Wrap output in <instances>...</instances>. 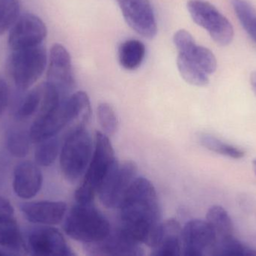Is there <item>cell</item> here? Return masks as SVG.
Masks as SVG:
<instances>
[{
  "label": "cell",
  "mask_w": 256,
  "mask_h": 256,
  "mask_svg": "<svg viewBox=\"0 0 256 256\" xmlns=\"http://www.w3.org/2000/svg\"><path fill=\"white\" fill-rule=\"evenodd\" d=\"M118 208L120 228L136 241L150 247L162 222L158 194L152 182L136 177Z\"/></svg>",
  "instance_id": "obj_1"
},
{
  "label": "cell",
  "mask_w": 256,
  "mask_h": 256,
  "mask_svg": "<svg viewBox=\"0 0 256 256\" xmlns=\"http://www.w3.org/2000/svg\"><path fill=\"white\" fill-rule=\"evenodd\" d=\"M177 66L182 78L188 84L196 87H204L209 84V75L184 56L178 55Z\"/></svg>",
  "instance_id": "obj_22"
},
{
  "label": "cell",
  "mask_w": 256,
  "mask_h": 256,
  "mask_svg": "<svg viewBox=\"0 0 256 256\" xmlns=\"http://www.w3.org/2000/svg\"><path fill=\"white\" fill-rule=\"evenodd\" d=\"M63 228L68 236L84 244L102 241L112 231L108 218L92 202H76L66 216Z\"/></svg>",
  "instance_id": "obj_3"
},
{
  "label": "cell",
  "mask_w": 256,
  "mask_h": 256,
  "mask_svg": "<svg viewBox=\"0 0 256 256\" xmlns=\"http://www.w3.org/2000/svg\"><path fill=\"white\" fill-rule=\"evenodd\" d=\"M9 96L10 92L7 81L0 75V114L4 112L8 105Z\"/></svg>",
  "instance_id": "obj_31"
},
{
  "label": "cell",
  "mask_w": 256,
  "mask_h": 256,
  "mask_svg": "<svg viewBox=\"0 0 256 256\" xmlns=\"http://www.w3.org/2000/svg\"><path fill=\"white\" fill-rule=\"evenodd\" d=\"M90 114L91 103L88 95L82 91L72 93L52 111L38 115L30 129V141L38 144L56 136L74 120L78 124L85 126Z\"/></svg>",
  "instance_id": "obj_2"
},
{
  "label": "cell",
  "mask_w": 256,
  "mask_h": 256,
  "mask_svg": "<svg viewBox=\"0 0 256 256\" xmlns=\"http://www.w3.org/2000/svg\"><path fill=\"white\" fill-rule=\"evenodd\" d=\"M238 19L250 37L256 43V10L246 0H232Z\"/></svg>",
  "instance_id": "obj_25"
},
{
  "label": "cell",
  "mask_w": 256,
  "mask_h": 256,
  "mask_svg": "<svg viewBox=\"0 0 256 256\" xmlns=\"http://www.w3.org/2000/svg\"><path fill=\"white\" fill-rule=\"evenodd\" d=\"M38 144L34 152V160L40 166H50L60 153V141L56 136H54Z\"/></svg>",
  "instance_id": "obj_26"
},
{
  "label": "cell",
  "mask_w": 256,
  "mask_h": 256,
  "mask_svg": "<svg viewBox=\"0 0 256 256\" xmlns=\"http://www.w3.org/2000/svg\"><path fill=\"white\" fill-rule=\"evenodd\" d=\"M30 135H27L22 132L13 131L8 135V150L15 157H25L30 150Z\"/></svg>",
  "instance_id": "obj_30"
},
{
  "label": "cell",
  "mask_w": 256,
  "mask_h": 256,
  "mask_svg": "<svg viewBox=\"0 0 256 256\" xmlns=\"http://www.w3.org/2000/svg\"><path fill=\"white\" fill-rule=\"evenodd\" d=\"M86 253L91 256H142L144 255L141 243L134 240L118 227L97 243L85 244Z\"/></svg>",
  "instance_id": "obj_14"
},
{
  "label": "cell",
  "mask_w": 256,
  "mask_h": 256,
  "mask_svg": "<svg viewBox=\"0 0 256 256\" xmlns=\"http://www.w3.org/2000/svg\"><path fill=\"white\" fill-rule=\"evenodd\" d=\"M43 183L40 168L32 162L18 164L14 173L13 189L16 195L30 199L37 195Z\"/></svg>",
  "instance_id": "obj_18"
},
{
  "label": "cell",
  "mask_w": 256,
  "mask_h": 256,
  "mask_svg": "<svg viewBox=\"0 0 256 256\" xmlns=\"http://www.w3.org/2000/svg\"><path fill=\"white\" fill-rule=\"evenodd\" d=\"M250 84L252 87V90L255 93L256 96V70L252 72L250 75Z\"/></svg>",
  "instance_id": "obj_33"
},
{
  "label": "cell",
  "mask_w": 256,
  "mask_h": 256,
  "mask_svg": "<svg viewBox=\"0 0 256 256\" xmlns=\"http://www.w3.org/2000/svg\"><path fill=\"white\" fill-rule=\"evenodd\" d=\"M21 210L30 222L43 225L60 224L67 213L63 201H40L22 204Z\"/></svg>",
  "instance_id": "obj_17"
},
{
  "label": "cell",
  "mask_w": 256,
  "mask_h": 256,
  "mask_svg": "<svg viewBox=\"0 0 256 256\" xmlns=\"http://www.w3.org/2000/svg\"><path fill=\"white\" fill-rule=\"evenodd\" d=\"M198 138V142L202 147H206V149L214 152V153L224 156H228L232 159H242L244 156V151L242 149L224 142L219 138L213 136L210 134H200Z\"/></svg>",
  "instance_id": "obj_23"
},
{
  "label": "cell",
  "mask_w": 256,
  "mask_h": 256,
  "mask_svg": "<svg viewBox=\"0 0 256 256\" xmlns=\"http://www.w3.org/2000/svg\"><path fill=\"white\" fill-rule=\"evenodd\" d=\"M14 207L10 201L4 197L0 196V216L13 217Z\"/></svg>",
  "instance_id": "obj_32"
},
{
  "label": "cell",
  "mask_w": 256,
  "mask_h": 256,
  "mask_svg": "<svg viewBox=\"0 0 256 256\" xmlns=\"http://www.w3.org/2000/svg\"><path fill=\"white\" fill-rule=\"evenodd\" d=\"M42 101V84L32 90L22 100L18 108L16 115L20 118L25 119L38 112Z\"/></svg>",
  "instance_id": "obj_29"
},
{
  "label": "cell",
  "mask_w": 256,
  "mask_h": 256,
  "mask_svg": "<svg viewBox=\"0 0 256 256\" xmlns=\"http://www.w3.org/2000/svg\"><path fill=\"white\" fill-rule=\"evenodd\" d=\"M207 222L216 234V240L233 235L232 221L228 212L219 205H214L208 210Z\"/></svg>",
  "instance_id": "obj_21"
},
{
  "label": "cell",
  "mask_w": 256,
  "mask_h": 256,
  "mask_svg": "<svg viewBox=\"0 0 256 256\" xmlns=\"http://www.w3.org/2000/svg\"><path fill=\"white\" fill-rule=\"evenodd\" d=\"M98 118L104 133L108 136L114 135L118 130V118L112 105L102 102L98 107Z\"/></svg>",
  "instance_id": "obj_28"
},
{
  "label": "cell",
  "mask_w": 256,
  "mask_h": 256,
  "mask_svg": "<svg viewBox=\"0 0 256 256\" xmlns=\"http://www.w3.org/2000/svg\"><path fill=\"white\" fill-rule=\"evenodd\" d=\"M46 63V48L42 44L12 51L8 60V70L16 87L26 90L43 75Z\"/></svg>",
  "instance_id": "obj_6"
},
{
  "label": "cell",
  "mask_w": 256,
  "mask_h": 256,
  "mask_svg": "<svg viewBox=\"0 0 256 256\" xmlns=\"http://www.w3.org/2000/svg\"><path fill=\"white\" fill-rule=\"evenodd\" d=\"M252 168H254V172H255L256 175V159L252 162Z\"/></svg>",
  "instance_id": "obj_34"
},
{
  "label": "cell",
  "mask_w": 256,
  "mask_h": 256,
  "mask_svg": "<svg viewBox=\"0 0 256 256\" xmlns=\"http://www.w3.org/2000/svg\"><path fill=\"white\" fill-rule=\"evenodd\" d=\"M152 255L176 256L182 255V228L174 219L160 223L152 243Z\"/></svg>",
  "instance_id": "obj_16"
},
{
  "label": "cell",
  "mask_w": 256,
  "mask_h": 256,
  "mask_svg": "<svg viewBox=\"0 0 256 256\" xmlns=\"http://www.w3.org/2000/svg\"><path fill=\"white\" fill-rule=\"evenodd\" d=\"M212 255L256 256V249L246 246L232 235L216 240Z\"/></svg>",
  "instance_id": "obj_24"
},
{
  "label": "cell",
  "mask_w": 256,
  "mask_h": 256,
  "mask_svg": "<svg viewBox=\"0 0 256 256\" xmlns=\"http://www.w3.org/2000/svg\"><path fill=\"white\" fill-rule=\"evenodd\" d=\"M117 162L109 137L104 132H96L92 157L82 183L75 192L76 202H92L100 185Z\"/></svg>",
  "instance_id": "obj_4"
},
{
  "label": "cell",
  "mask_w": 256,
  "mask_h": 256,
  "mask_svg": "<svg viewBox=\"0 0 256 256\" xmlns=\"http://www.w3.org/2000/svg\"><path fill=\"white\" fill-rule=\"evenodd\" d=\"M4 255V253H3V252H1V251H0V256Z\"/></svg>",
  "instance_id": "obj_35"
},
{
  "label": "cell",
  "mask_w": 256,
  "mask_h": 256,
  "mask_svg": "<svg viewBox=\"0 0 256 256\" xmlns=\"http://www.w3.org/2000/svg\"><path fill=\"white\" fill-rule=\"evenodd\" d=\"M90 132L85 126H76L69 132L60 151V167L70 183L84 175L92 157L94 147Z\"/></svg>",
  "instance_id": "obj_5"
},
{
  "label": "cell",
  "mask_w": 256,
  "mask_h": 256,
  "mask_svg": "<svg viewBox=\"0 0 256 256\" xmlns=\"http://www.w3.org/2000/svg\"><path fill=\"white\" fill-rule=\"evenodd\" d=\"M46 79L58 90L62 99H66L73 93L75 79L72 59L67 49L60 44L51 48Z\"/></svg>",
  "instance_id": "obj_9"
},
{
  "label": "cell",
  "mask_w": 256,
  "mask_h": 256,
  "mask_svg": "<svg viewBox=\"0 0 256 256\" xmlns=\"http://www.w3.org/2000/svg\"><path fill=\"white\" fill-rule=\"evenodd\" d=\"M129 27L140 36L153 39L158 33V24L149 0H117Z\"/></svg>",
  "instance_id": "obj_13"
},
{
  "label": "cell",
  "mask_w": 256,
  "mask_h": 256,
  "mask_svg": "<svg viewBox=\"0 0 256 256\" xmlns=\"http://www.w3.org/2000/svg\"><path fill=\"white\" fill-rule=\"evenodd\" d=\"M48 30L40 18L32 14L20 15L9 31L10 51L32 48L43 44Z\"/></svg>",
  "instance_id": "obj_12"
},
{
  "label": "cell",
  "mask_w": 256,
  "mask_h": 256,
  "mask_svg": "<svg viewBox=\"0 0 256 256\" xmlns=\"http://www.w3.org/2000/svg\"><path fill=\"white\" fill-rule=\"evenodd\" d=\"M146 46L137 39H129L118 48V61L124 69L134 71L138 69L146 57Z\"/></svg>",
  "instance_id": "obj_19"
},
{
  "label": "cell",
  "mask_w": 256,
  "mask_h": 256,
  "mask_svg": "<svg viewBox=\"0 0 256 256\" xmlns=\"http://www.w3.org/2000/svg\"><path fill=\"white\" fill-rule=\"evenodd\" d=\"M188 9L194 22L202 27L212 39L220 46L231 44L234 38V29L214 6L206 0H189Z\"/></svg>",
  "instance_id": "obj_7"
},
{
  "label": "cell",
  "mask_w": 256,
  "mask_h": 256,
  "mask_svg": "<svg viewBox=\"0 0 256 256\" xmlns=\"http://www.w3.org/2000/svg\"><path fill=\"white\" fill-rule=\"evenodd\" d=\"M173 42L178 54L184 56L207 75H210L216 72L218 62L214 54L208 48L197 45L189 32L185 30L176 32Z\"/></svg>",
  "instance_id": "obj_15"
},
{
  "label": "cell",
  "mask_w": 256,
  "mask_h": 256,
  "mask_svg": "<svg viewBox=\"0 0 256 256\" xmlns=\"http://www.w3.org/2000/svg\"><path fill=\"white\" fill-rule=\"evenodd\" d=\"M216 234L207 221L194 219L182 228V255H212Z\"/></svg>",
  "instance_id": "obj_10"
},
{
  "label": "cell",
  "mask_w": 256,
  "mask_h": 256,
  "mask_svg": "<svg viewBox=\"0 0 256 256\" xmlns=\"http://www.w3.org/2000/svg\"><path fill=\"white\" fill-rule=\"evenodd\" d=\"M136 174L135 162L126 161L120 163L118 161L98 190L103 205L108 208L118 207Z\"/></svg>",
  "instance_id": "obj_8"
},
{
  "label": "cell",
  "mask_w": 256,
  "mask_h": 256,
  "mask_svg": "<svg viewBox=\"0 0 256 256\" xmlns=\"http://www.w3.org/2000/svg\"><path fill=\"white\" fill-rule=\"evenodd\" d=\"M19 0H0V36L10 30L20 17Z\"/></svg>",
  "instance_id": "obj_27"
},
{
  "label": "cell",
  "mask_w": 256,
  "mask_h": 256,
  "mask_svg": "<svg viewBox=\"0 0 256 256\" xmlns=\"http://www.w3.org/2000/svg\"><path fill=\"white\" fill-rule=\"evenodd\" d=\"M0 246L16 252L27 250L19 227L13 217L0 216Z\"/></svg>",
  "instance_id": "obj_20"
},
{
  "label": "cell",
  "mask_w": 256,
  "mask_h": 256,
  "mask_svg": "<svg viewBox=\"0 0 256 256\" xmlns=\"http://www.w3.org/2000/svg\"><path fill=\"white\" fill-rule=\"evenodd\" d=\"M26 247L27 250H30L33 255H75L62 234L50 225L38 227L32 230L28 236Z\"/></svg>",
  "instance_id": "obj_11"
}]
</instances>
